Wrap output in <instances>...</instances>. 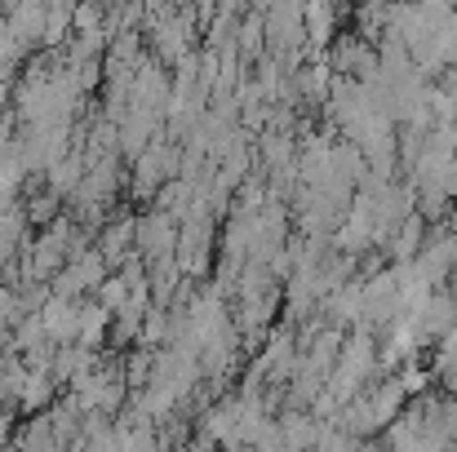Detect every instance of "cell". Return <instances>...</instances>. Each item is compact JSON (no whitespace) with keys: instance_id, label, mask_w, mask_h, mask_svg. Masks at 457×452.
Instances as JSON below:
<instances>
[{"instance_id":"obj_1","label":"cell","mask_w":457,"mask_h":452,"mask_svg":"<svg viewBox=\"0 0 457 452\" xmlns=\"http://www.w3.org/2000/svg\"><path fill=\"white\" fill-rule=\"evenodd\" d=\"M138 240H143V249H152L155 258H164L173 249V222L164 213H155L147 222H138Z\"/></svg>"},{"instance_id":"obj_2","label":"cell","mask_w":457,"mask_h":452,"mask_svg":"<svg viewBox=\"0 0 457 452\" xmlns=\"http://www.w3.org/2000/svg\"><path fill=\"white\" fill-rule=\"evenodd\" d=\"M453 231H457V209H453Z\"/></svg>"}]
</instances>
